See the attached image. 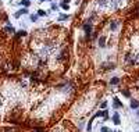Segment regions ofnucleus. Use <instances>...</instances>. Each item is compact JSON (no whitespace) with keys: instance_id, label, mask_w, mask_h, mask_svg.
Returning <instances> with one entry per match:
<instances>
[{"instance_id":"1","label":"nucleus","mask_w":139,"mask_h":132,"mask_svg":"<svg viewBox=\"0 0 139 132\" xmlns=\"http://www.w3.org/2000/svg\"><path fill=\"white\" fill-rule=\"evenodd\" d=\"M122 4H124V0H108L107 7L110 10H118L120 7H122Z\"/></svg>"},{"instance_id":"2","label":"nucleus","mask_w":139,"mask_h":132,"mask_svg":"<svg viewBox=\"0 0 139 132\" xmlns=\"http://www.w3.org/2000/svg\"><path fill=\"white\" fill-rule=\"evenodd\" d=\"M125 63L127 64H129V66H134L136 61V53H128V54L125 56Z\"/></svg>"},{"instance_id":"3","label":"nucleus","mask_w":139,"mask_h":132,"mask_svg":"<svg viewBox=\"0 0 139 132\" xmlns=\"http://www.w3.org/2000/svg\"><path fill=\"white\" fill-rule=\"evenodd\" d=\"M96 3H97V6H100V7H107L108 0H96Z\"/></svg>"},{"instance_id":"4","label":"nucleus","mask_w":139,"mask_h":132,"mask_svg":"<svg viewBox=\"0 0 139 132\" xmlns=\"http://www.w3.org/2000/svg\"><path fill=\"white\" fill-rule=\"evenodd\" d=\"M96 118V115H93V117L89 120V122H88V125H86V129H88V132H90L92 131V122H93V120Z\"/></svg>"},{"instance_id":"5","label":"nucleus","mask_w":139,"mask_h":132,"mask_svg":"<svg viewBox=\"0 0 139 132\" xmlns=\"http://www.w3.org/2000/svg\"><path fill=\"white\" fill-rule=\"evenodd\" d=\"M113 100H114V108H120V107H122V103H121L120 100H118L117 97H114Z\"/></svg>"},{"instance_id":"6","label":"nucleus","mask_w":139,"mask_h":132,"mask_svg":"<svg viewBox=\"0 0 139 132\" xmlns=\"http://www.w3.org/2000/svg\"><path fill=\"white\" fill-rule=\"evenodd\" d=\"M113 122H114L115 125H118L120 122H121V121H120V115H118V113H115V114L113 115Z\"/></svg>"},{"instance_id":"7","label":"nucleus","mask_w":139,"mask_h":132,"mask_svg":"<svg viewBox=\"0 0 139 132\" xmlns=\"http://www.w3.org/2000/svg\"><path fill=\"white\" fill-rule=\"evenodd\" d=\"M21 14H28V10H27V8H22V10L17 11V13L14 14V17H15V18H18V17L21 15Z\"/></svg>"},{"instance_id":"8","label":"nucleus","mask_w":139,"mask_h":132,"mask_svg":"<svg viewBox=\"0 0 139 132\" xmlns=\"http://www.w3.org/2000/svg\"><path fill=\"white\" fill-rule=\"evenodd\" d=\"M117 28H118V22H117V21L110 22V29H111V31H117Z\"/></svg>"},{"instance_id":"9","label":"nucleus","mask_w":139,"mask_h":132,"mask_svg":"<svg viewBox=\"0 0 139 132\" xmlns=\"http://www.w3.org/2000/svg\"><path fill=\"white\" fill-rule=\"evenodd\" d=\"M99 46H100V47H104V46H106V38H104V36H100V38H99Z\"/></svg>"},{"instance_id":"10","label":"nucleus","mask_w":139,"mask_h":132,"mask_svg":"<svg viewBox=\"0 0 139 132\" xmlns=\"http://www.w3.org/2000/svg\"><path fill=\"white\" fill-rule=\"evenodd\" d=\"M83 31H85L88 35H89L90 32H92V27H90L89 24H85V25H83Z\"/></svg>"},{"instance_id":"11","label":"nucleus","mask_w":139,"mask_h":132,"mask_svg":"<svg viewBox=\"0 0 139 132\" xmlns=\"http://www.w3.org/2000/svg\"><path fill=\"white\" fill-rule=\"evenodd\" d=\"M102 66H103L104 69H114L115 68V66L113 64V63H111V64H102Z\"/></svg>"},{"instance_id":"12","label":"nucleus","mask_w":139,"mask_h":132,"mask_svg":"<svg viewBox=\"0 0 139 132\" xmlns=\"http://www.w3.org/2000/svg\"><path fill=\"white\" fill-rule=\"evenodd\" d=\"M129 106H131V108H138L139 107V101L138 100H131V104H129Z\"/></svg>"},{"instance_id":"13","label":"nucleus","mask_w":139,"mask_h":132,"mask_svg":"<svg viewBox=\"0 0 139 132\" xmlns=\"http://www.w3.org/2000/svg\"><path fill=\"white\" fill-rule=\"evenodd\" d=\"M21 4H22V6H24L25 8H27V7L29 6V4H31V1H29V0H22V1H21Z\"/></svg>"},{"instance_id":"14","label":"nucleus","mask_w":139,"mask_h":132,"mask_svg":"<svg viewBox=\"0 0 139 132\" xmlns=\"http://www.w3.org/2000/svg\"><path fill=\"white\" fill-rule=\"evenodd\" d=\"M4 31H6V32H11V33H14V32H15L13 27H6V28H4Z\"/></svg>"},{"instance_id":"15","label":"nucleus","mask_w":139,"mask_h":132,"mask_svg":"<svg viewBox=\"0 0 139 132\" xmlns=\"http://www.w3.org/2000/svg\"><path fill=\"white\" fill-rule=\"evenodd\" d=\"M61 8H63V10H66V11H68L70 7H68V4H67V3H63L61 4Z\"/></svg>"},{"instance_id":"16","label":"nucleus","mask_w":139,"mask_h":132,"mask_svg":"<svg viewBox=\"0 0 139 132\" xmlns=\"http://www.w3.org/2000/svg\"><path fill=\"white\" fill-rule=\"evenodd\" d=\"M118 82H120V79H118V78H113V79H111V85H117Z\"/></svg>"},{"instance_id":"17","label":"nucleus","mask_w":139,"mask_h":132,"mask_svg":"<svg viewBox=\"0 0 139 132\" xmlns=\"http://www.w3.org/2000/svg\"><path fill=\"white\" fill-rule=\"evenodd\" d=\"M38 17H39V15H35V14H32V15H31V21H32V22L38 21Z\"/></svg>"},{"instance_id":"18","label":"nucleus","mask_w":139,"mask_h":132,"mask_svg":"<svg viewBox=\"0 0 139 132\" xmlns=\"http://www.w3.org/2000/svg\"><path fill=\"white\" fill-rule=\"evenodd\" d=\"M67 18H68V15H67V14H63V15H60L59 20L60 21H64V20H67Z\"/></svg>"},{"instance_id":"19","label":"nucleus","mask_w":139,"mask_h":132,"mask_svg":"<svg viewBox=\"0 0 139 132\" xmlns=\"http://www.w3.org/2000/svg\"><path fill=\"white\" fill-rule=\"evenodd\" d=\"M17 35H18V36H25L27 32H25V31H20V32H17Z\"/></svg>"},{"instance_id":"20","label":"nucleus","mask_w":139,"mask_h":132,"mask_svg":"<svg viewBox=\"0 0 139 132\" xmlns=\"http://www.w3.org/2000/svg\"><path fill=\"white\" fill-rule=\"evenodd\" d=\"M38 15H46L45 10H38Z\"/></svg>"},{"instance_id":"21","label":"nucleus","mask_w":139,"mask_h":132,"mask_svg":"<svg viewBox=\"0 0 139 132\" xmlns=\"http://www.w3.org/2000/svg\"><path fill=\"white\" fill-rule=\"evenodd\" d=\"M100 107H102V108H106V107H107V101L104 100V101H103V103H102V104H100Z\"/></svg>"},{"instance_id":"22","label":"nucleus","mask_w":139,"mask_h":132,"mask_svg":"<svg viewBox=\"0 0 139 132\" xmlns=\"http://www.w3.org/2000/svg\"><path fill=\"white\" fill-rule=\"evenodd\" d=\"M122 95L127 96V97H129V92H128V90H122Z\"/></svg>"},{"instance_id":"23","label":"nucleus","mask_w":139,"mask_h":132,"mask_svg":"<svg viewBox=\"0 0 139 132\" xmlns=\"http://www.w3.org/2000/svg\"><path fill=\"white\" fill-rule=\"evenodd\" d=\"M52 10H57V4H54V3H52V7H50Z\"/></svg>"},{"instance_id":"24","label":"nucleus","mask_w":139,"mask_h":132,"mask_svg":"<svg viewBox=\"0 0 139 132\" xmlns=\"http://www.w3.org/2000/svg\"><path fill=\"white\" fill-rule=\"evenodd\" d=\"M136 66H139V54H136V61H135Z\"/></svg>"},{"instance_id":"25","label":"nucleus","mask_w":139,"mask_h":132,"mask_svg":"<svg viewBox=\"0 0 139 132\" xmlns=\"http://www.w3.org/2000/svg\"><path fill=\"white\" fill-rule=\"evenodd\" d=\"M108 131V128H106V127H103V128H102V132H107Z\"/></svg>"},{"instance_id":"26","label":"nucleus","mask_w":139,"mask_h":132,"mask_svg":"<svg viewBox=\"0 0 139 132\" xmlns=\"http://www.w3.org/2000/svg\"><path fill=\"white\" fill-rule=\"evenodd\" d=\"M68 1H70V0H64V1H63V3H67V4H68Z\"/></svg>"},{"instance_id":"27","label":"nucleus","mask_w":139,"mask_h":132,"mask_svg":"<svg viewBox=\"0 0 139 132\" xmlns=\"http://www.w3.org/2000/svg\"><path fill=\"white\" fill-rule=\"evenodd\" d=\"M40 1H45V0H40Z\"/></svg>"},{"instance_id":"28","label":"nucleus","mask_w":139,"mask_h":132,"mask_svg":"<svg viewBox=\"0 0 139 132\" xmlns=\"http://www.w3.org/2000/svg\"><path fill=\"white\" fill-rule=\"evenodd\" d=\"M114 132H118V131H114Z\"/></svg>"},{"instance_id":"29","label":"nucleus","mask_w":139,"mask_h":132,"mask_svg":"<svg viewBox=\"0 0 139 132\" xmlns=\"http://www.w3.org/2000/svg\"><path fill=\"white\" fill-rule=\"evenodd\" d=\"M107 132H110V131H107Z\"/></svg>"},{"instance_id":"30","label":"nucleus","mask_w":139,"mask_h":132,"mask_svg":"<svg viewBox=\"0 0 139 132\" xmlns=\"http://www.w3.org/2000/svg\"><path fill=\"white\" fill-rule=\"evenodd\" d=\"M136 132H139V131H136Z\"/></svg>"},{"instance_id":"31","label":"nucleus","mask_w":139,"mask_h":132,"mask_svg":"<svg viewBox=\"0 0 139 132\" xmlns=\"http://www.w3.org/2000/svg\"><path fill=\"white\" fill-rule=\"evenodd\" d=\"M50 1H52V0H50Z\"/></svg>"}]
</instances>
